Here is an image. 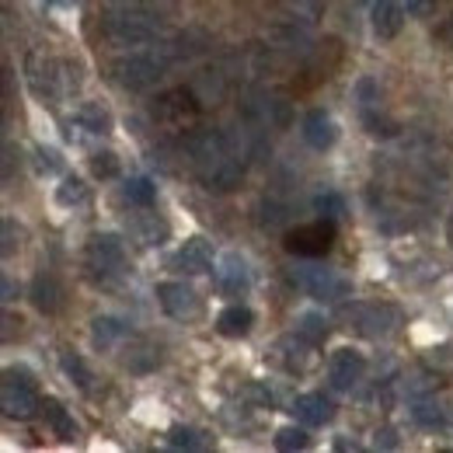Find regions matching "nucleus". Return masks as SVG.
<instances>
[{"label":"nucleus","instance_id":"nucleus-17","mask_svg":"<svg viewBox=\"0 0 453 453\" xmlns=\"http://www.w3.org/2000/svg\"><path fill=\"white\" fill-rule=\"evenodd\" d=\"M217 286L224 289L226 296H241L251 286V273H248V265H244L241 255L226 251L224 258H220V265H217Z\"/></svg>","mask_w":453,"mask_h":453},{"label":"nucleus","instance_id":"nucleus-36","mask_svg":"<svg viewBox=\"0 0 453 453\" xmlns=\"http://www.w3.org/2000/svg\"><path fill=\"white\" fill-rule=\"evenodd\" d=\"M404 11H408L411 18H433L436 0H404Z\"/></svg>","mask_w":453,"mask_h":453},{"label":"nucleus","instance_id":"nucleus-38","mask_svg":"<svg viewBox=\"0 0 453 453\" xmlns=\"http://www.w3.org/2000/svg\"><path fill=\"white\" fill-rule=\"evenodd\" d=\"M436 39H440L447 50H453V14L440 25V28H436Z\"/></svg>","mask_w":453,"mask_h":453},{"label":"nucleus","instance_id":"nucleus-41","mask_svg":"<svg viewBox=\"0 0 453 453\" xmlns=\"http://www.w3.org/2000/svg\"><path fill=\"white\" fill-rule=\"evenodd\" d=\"M46 4H53V7H73L77 0H46Z\"/></svg>","mask_w":453,"mask_h":453},{"label":"nucleus","instance_id":"nucleus-40","mask_svg":"<svg viewBox=\"0 0 453 453\" xmlns=\"http://www.w3.org/2000/svg\"><path fill=\"white\" fill-rule=\"evenodd\" d=\"M14 293H18L14 280H7V276H4V303H11V300H14Z\"/></svg>","mask_w":453,"mask_h":453},{"label":"nucleus","instance_id":"nucleus-1","mask_svg":"<svg viewBox=\"0 0 453 453\" xmlns=\"http://www.w3.org/2000/svg\"><path fill=\"white\" fill-rule=\"evenodd\" d=\"M192 165H196L199 181L210 192H230L244 178V161H241L237 147L230 143V136L220 133V129L199 133L192 140Z\"/></svg>","mask_w":453,"mask_h":453},{"label":"nucleus","instance_id":"nucleus-5","mask_svg":"<svg viewBox=\"0 0 453 453\" xmlns=\"http://www.w3.org/2000/svg\"><path fill=\"white\" fill-rule=\"evenodd\" d=\"M165 70H168V63L154 53H129V57H119L112 63L115 81L126 91H150L165 77Z\"/></svg>","mask_w":453,"mask_h":453},{"label":"nucleus","instance_id":"nucleus-4","mask_svg":"<svg viewBox=\"0 0 453 453\" xmlns=\"http://www.w3.org/2000/svg\"><path fill=\"white\" fill-rule=\"evenodd\" d=\"M289 280L300 286L311 300H321V303H335L342 296H349V283L335 276L332 269L318 265V262H300L289 269Z\"/></svg>","mask_w":453,"mask_h":453},{"label":"nucleus","instance_id":"nucleus-32","mask_svg":"<svg viewBox=\"0 0 453 453\" xmlns=\"http://www.w3.org/2000/svg\"><path fill=\"white\" fill-rule=\"evenodd\" d=\"M88 199V185L81 181V178H63V185L57 188V203L59 206H81Z\"/></svg>","mask_w":453,"mask_h":453},{"label":"nucleus","instance_id":"nucleus-16","mask_svg":"<svg viewBox=\"0 0 453 453\" xmlns=\"http://www.w3.org/2000/svg\"><path fill=\"white\" fill-rule=\"evenodd\" d=\"M25 70H28V84H32V91L39 95V98H57L59 88H57V63L50 57H42V53H32L28 63H25Z\"/></svg>","mask_w":453,"mask_h":453},{"label":"nucleus","instance_id":"nucleus-2","mask_svg":"<svg viewBox=\"0 0 453 453\" xmlns=\"http://www.w3.org/2000/svg\"><path fill=\"white\" fill-rule=\"evenodd\" d=\"M98 28H102V35L112 46H122V50L147 46V42L157 39V25L147 14H140V11H105L102 21H98Z\"/></svg>","mask_w":453,"mask_h":453},{"label":"nucleus","instance_id":"nucleus-29","mask_svg":"<svg viewBox=\"0 0 453 453\" xmlns=\"http://www.w3.org/2000/svg\"><path fill=\"white\" fill-rule=\"evenodd\" d=\"M311 447V436H307V426L300 422V426H286L276 433V450L283 453H293V450H307Z\"/></svg>","mask_w":453,"mask_h":453},{"label":"nucleus","instance_id":"nucleus-31","mask_svg":"<svg viewBox=\"0 0 453 453\" xmlns=\"http://www.w3.org/2000/svg\"><path fill=\"white\" fill-rule=\"evenodd\" d=\"M133 234L140 237V244L157 248V244H165V237H168V224H165V220H157V217H147L143 224L133 226Z\"/></svg>","mask_w":453,"mask_h":453},{"label":"nucleus","instance_id":"nucleus-10","mask_svg":"<svg viewBox=\"0 0 453 453\" xmlns=\"http://www.w3.org/2000/svg\"><path fill=\"white\" fill-rule=\"evenodd\" d=\"M171 269L185 273V276H203L213 269V244L206 237H188L178 244V251L171 255Z\"/></svg>","mask_w":453,"mask_h":453},{"label":"nucleus","instance_id":"nucleus-7","mask_svg":"<svg viewBox=\"0 0 453 453\" xmlns=\"http://www.w3.org/2000/svg\"><path fill=\"white\" fill-rule=\"evenodd\" d=\"M154 293H157L161 311H165L168 318H174V321H196V318L203 314V300H199V293H196L192 286L165 280V283H157Z\"/></svg>","mask_w":453,"mask_h":453},{"label":"nucleus","instance_id":"nucleus-30","mask_svg":"<svg viewBox=\"0 0 453 453\" xmlns=\"http://www.w3.org/2000/svg\"><path fill=\"white\" fill-rule=\"evenodd\" d=\"M411 415H415V422L426 426V429H440V426L447 422L440 401H429V397H426V401H415V404H411Z\"/></svg>","mask_w":453,"mask_h":453},{"label":"nucleus","instance_id":"nucleus-37","mask_svg":"<svg viewBox=\"0 0 453 453\" xmlns=\"http://www.w3.org/2000/svg\"><path fill=\"white\" fill-rule=\"evenodd\" d=\"M293 7H296V14H303L307 21H314V14H321L325 0H293Z\"/></svg>","mask_w":453,"mask_h":453},{"label":"nucleus","instance_id":"nucleus-26","mask_svg":"<svg viewBox=\"0 0 453 453\" xmlns=\"http://www.w3.org/2000/svg\"><path fill=\"white\" fill-rule=\"evenodd\" d=\"M168 443L178 447V450H206L210 447V436L199 433V429H192V426H171Z\"/></svg>","mask_w":453,"mask_h":453},{"label":"nucleus","instance_id":"nucleus-6","mask_svg":"<svg viewBox=\"0 0 453 453\" xmlns=\"http://www.w3.org/2000/svg\"><path fill=\"white\" fill-rule=\"evenodd\" d=\"M286 251L296 258H321L332 251L335 244V220H314V224H300L286 234Z\"/></svg>","mask_w":453,"mask_h":453},{"label":"nucleus","instance_id":"nucleus-21","mask_svg":"<svg viewBox=\"0 0 453 453\" xmlns=\"http://www.w3.org/2000/svg\"><path fill=\"white\" fill-rule=\"evenodd\" d=\"M42 415H46L50 429L57 433L59 440H73V436H77V422H73V415L59 404L57 397H46V401H42Z\"/></svg>","mask_w":453,"mask_h":453},{"label":"nucleus","instance_id":"nucleus-23","mask_svg":"<svg viewBox=\"0 0 453 453\" xmlns=\"http://www.w3.org/2000/svg\"><path fill=\"white\" fill-rule=\"evenodd\" d=\"M59 366H63V373L70 377V384H77V391H91V370H88V363L73 352V349H63L59 352Z\"/></svg>","mask_w":453,"mask_h":453},{"label":"nucleus","instance_id":"nucleus-39","mask_svg":"<svg viewBox=\"0 0 453 453\" xmlns=\"http://www.w3.org/2000/svg\"><path fill=\"white\" fill-rule=\"evenodd\" d=\"M14 251V241H11V220H4V255Z\"/></svg>","mask_w":453,"mask_h":453},{"label":"nucleus","instance_id":"nucleus-28","mask_svg":"<svg viewBox=\"0 0 453 453\" xmlns=\"http://www.w3.org/2000/svg\"><path fill=\"white\" fill-rule=\"evenodd\" d=\"M314 213L339 224V220H345L349 210H345V199H342L339 192H318V196H314Z\"/></svg>","mask_w":453,"mask_h":453},{"label":"nucleus","instance_id":"nucleus-3","mask_svg":"<svg viewBox=\"0 0 453 453\" xmlns=\"http://www.w3.org/2000/svg\"><path fill=\"white\" fill-rule=\"evenodd\" d=\"M0 404L7 418H32L35 408H42V401L35 395V380L25 366H11L4 370V391H0Z\"/></svg>","mask_w":453,"mask_h":453},{"label":"nucleus","instance_id":"nucleus-35","mask_svg":"<svg viewBox=\"0 0 453 453\" xmlns=\"http://www.w3.org/2000/svg\"><path fill=\"white\" fill-rule=\"evenodd\" d=\"M35 168H39V174H57L59 154L53 147H39V150H35Z\"/></svg>","mask_w":453,"mask_h":453},{"label":"nucleus","instance_id":"nucleus-19","mask_svg":"<svg viewBox=\"0 0 453 453\" xmlns=\"http://www.w3.org/2000/svg\"><path fill=\"white\" fill-rule=\"evenodd\" d=\"M59 296H63V289H59L57 276H53V273H39L35 283H32V303H35L42 314H57Z\"/></svg>","mask_w":453,"mask_h":453},{"label":"nucleus","instance_id":"nucleus-14","mask_svg":"<svg viewBox=\"0 0 453 453\" xmlns=\"http://www.w3.org/2000/svg\"><path fill=\"white\" fill-rule=\"evenodd\" d=\"M293 415L307 429H318V426H325V422L335 418V404H332V397H325L321 391H307V395H300L293 401Z\"/></svg>","mask_w":453,"mask_h":453},{"label":"nucleus","instance_id":"nucleus-12","mask_svg":"<svg viewBox=\"0 0 453 453\" xmlns=\"http://www.w3.org/2000/svg\"><path fill=\"white\" fill-rule=\"evenodd\" d=\"M303 140L314 150H332L335 140H339V122L325 109H311V112L303 115Z\"/></svg>","mask_w":453,"mask_h":453},{"label":"nucleus","instance_id":"nucleus-9","mask_svg":"<svg viewBox=\"0 0 453 453\" xmlns=\"http://www.w3.org/2000/svg\"><path fill=\"white\" fill-rule=\"evenodd\" d=\"M342 314H345V321H349L359 335H370V339L388 335L397 325L395 311H391V307H380V303H352V307H345Z\"/></svg>","mask_w":453,"mask_h":453},{"label":"nucleus","instance_id":"nucleus-18","mask_svg":"<svg viewBox=\"0 0 453 453\" xmlns=\"http://www.w3.org/2000/svg\"><path fill=\"white\" fill-rule=\"evenodd\" d=\"M251 328H255V311L244 303H230L217 314V332L224 339H244Z\"/></svg>","mask_w":453,"mask_h":453},{"label":"nucleus","instance_id":"nucleus-8","mask_svg":"<svg viewBox=\"0 0 453 453\" xmlns=\"http://www.w3.org/2000/svg\"><path fill=\"white\" fill-rule=\"evenodd\" d=\"M122 265H126V248L115 234H95L88 241V269L95 276L109 280L115 273H122Z\"/></svg>","mask_w":453,"mask_h":453},{"label":"nucleus","instance_id":"nucleus-34","mask_svg":"<svg viewBox=\"0 0 453 453\" xmlns=\"http://www.w3.org/2000/svg\"><path fill=\"white\" fill-rule=\"evenodd\" d=\"M91 174H95V178H115V174H119V157H115L112 150L91 154Z\"/></svg>","mask_w":453,"mask_h":453},{"label":"nucleus","instance_id":"nucleus-27","mask_svg":"<svg viewBox=\"0 0 453 453\" xmlns=\"http://www.w3.org/2000/svg\"><path fill=\"white\" fill-rule=\"evenodd\" d=\"M77 122L88 129V133H112V115L109 109H102V105H81L77 109Z\"/></svg>","mask_w":453,"mask_h":453},{"label":"nucleus","instance_id":"nucleus-33","mask_svg":"<svg viewBox=\"0 0 453 453\" xmlns=\"http://www.w3.org/2000/svg\"><path fill=\"white\" fill-rule=\"evenodd\" d=\"M157 359H161V356H157L150 345H140L136 352H129V356H126V366H129L133 373H147V370H154V366H157Z\"/></svg>","mask_w":453,"mask_h":453},{"label":"nucleus","instance_id":"nucleus-20","mask_svg":"<svg viewBox=\"0 0 453 453\" xmlns=\"http://www.w3.org/2000/svg\"><path fill=\"white\" fill-rule=\"evenodd\" d=\"M122 199L129 206H136V210H150L154 199H157V185L147 174H133V178L122 181Z\"/></svg>","mask_w":453,"mask_h":453},{"label":"nucleus","instance_id":"nucleus-13","mask_svg":"<svg viewBox=\"0 0 453 453\" xmlns=\"http://www.w3.org/2000/svg\"><path fill=\"white\" fill-rule=\"evenodd\" d=\"M154 115L161 122H171V126H185V122H192L199 115V105H196V98L185 88H178V91H168L165 98H157Z\"/></svg>","mask_w":453,"mask_h":453},{"label":"nucleus","instance_id":"nucleus-24","mask_svg":"<svg viewBox=\"0 0 453 453\" xmlns=\"http://www.w3.org/2000/svg\"><path fill=\"white\" fill-rule=\"evenodd\" d=\"M359 115H363V126H366L370 136H395L397 133L395 122L380 112V102H366V105H359Z\"/></svg>","mask_w":453,"mask_h":453},{"label":"nucleus","instance_id":"nucleus-15","mask_svg":"<svg viewBox=\"0 0 453 453\" xmlns=\"http://www.w3.org/2000/svg\"><path fill=\"white\" fill-rule=\"evenodd\" d=\"M370 21L377 39H395L404 25V0H373L370 4Z\"/></svg>","mask_w":453,"mask_h":453},{"label":"nucleus","instance_id":"nucleus-22","mask_svg":"<svg viewBox=\"0 0 453 453\" xmlns=\"http://www.w3.org/2000/svg\"><path fill=\"white\" fill-rule=\"evenodd\" d=\"M293 335H296L300 342H307V345H321V342L328 339V321H325L321 314H314V311L296 314V321H293Z\"/></svg>","mask_w":453,"mask_h":453},{"label":"nucleus","instance_id":"nucleus-11","mask_svg":"<svg viewBox=\"0 0 453 453\" xmlns=\"http://www.w3.org/2000/svg\"><path fill=\"white\" fill-rule=\"evenodd\" d=\"M363 373H366V359L356 349H339L328 363V380L335 391H352L363 380Z\"/></svg>","mask_w":453,"mask_h":453},{"label":"nucleus","instance_id":"nucleus-25","mask_svg":"<svg viewBox=\"0 0 453 453\" xmlns=\"http://www.w3.org/2000/svg\"><path fill=\"white\" fill-rule=\"evenodd\" d=\"M91 335H95V342H98L102 349H109V345L126 339L129 328H126L119 318H95V321H91Z\"/></svg>","mask_w":453,"mask_h":453}]
</instances>
